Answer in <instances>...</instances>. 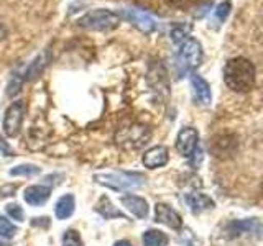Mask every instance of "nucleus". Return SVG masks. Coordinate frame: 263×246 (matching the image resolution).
Returning <instances> with one entry per match:
<instances>
[{
    "label": "nucleus",
    "instance_id": "f257e3e1",
    "mask_svg": "<svg viewBox=\"0 0 263 246\" xmlns=\"http://www.w3.org/2000/svg\"><path fill=\"white\" fill-rule=\"evenodd\" d=\"M255 66L247 57H232L226 63L224 82L234 92L243 94L249 92L255 86Z\"/></svg>",
    "mask_w": 263,
    "mask_h": 246
},
{
    "label": "nucleus",
    "instance_id": "f03ea898",
    "mask_svg": "<svg viewBox=\"0 0 263 246\" xmlns=\"http://www.w3.org/2000/svg\"><path fill=\"white\" fill-rule=\"evenodd\" d=\"M99 184H102L114 191H134V189L142 187L145 182V177L138 172H125V171H115L105 172V174H97L94 177Z\"/></svg>",
    "mask_w": 263,
    "mask_h": 246
},
{
    "label": "nucleus",
    "instance_id": "7ed1b4c3",
    "mask_svg": "<svg viewBox=\"0 0 263 246\" xmlns=\"http://www.w3.org/2000/svg\"><path fill=\"white\" fill-rule=\"evenodd\" d=\"M119 22L120 18L117 13L105 10V8H99V10H90L86 15H82L78 20V25L81 28H86V30L107 31L117 27Z\"/></svg>",
    "mask_w": 263,
    "mask_h": 246
},
{
    "label": "nucleus",
    "instance_id": "20e7f679",
    "mask_svg": "<svg viewBox=\"0 0 263 246\" xmlns=\"http://www.w3.org/2000/svg\"><path fill=\"white\" fill-rule=\"evenodd\" d=\"M202 61V46L197 39L194 38H187L181 43L179 49V66H181V72L189 71V69H196L197 66Z\"/></svg>",
    "mask_w": 263,
    "mask_h": 246
},
{
    "label": "nucleus",
    "instance_id": "39448f33",
    "mask_svg": "<svg viewBox=\"0 0 263 246\" xmlns=\"http://www.w3.org/2000/svg\"><path fill=\"white\" fill-rule=\"evenodd\" d=\"M148 136H150V131H148L146 127L132 125L128 128L120 130L119 133L115 135V139H117V143L123 148H138L146 143Z\"/></svg>",
    "mask_w": 263,
    "mask_h": 246
},
{
    "label": "nucleus",
    "instance_id": "423d86ee",
    "mask_svg": "<svg viewBox=\"0 0 263 246\" xmlns=\"http://www.w3.org/2000/svg\"><path fill=\"white\" fill-rule=\"evenodd\" d=\"M23 115H25V104L22 100H16L8 107L4 117V131L7 136L13 138L18 135L23 123Z\"/></svg>",
    "mask_w": 263,
    "mask_h": 246
},
{
    "label": "nucleus",
    "instance_id": "0eeeda50",
    "mask_svg": "<svg viewBox=\"0 0 263 246\" xmlns=\"http://www.w3.org/2000/svg\"><path fill=\"white\" fill-rule=\"evenodd\" d=\"M197 141H199V135H197L196 128L186 127L178 133L176 138V150L184 158H191L197 150Z\"/></svg>",
    "mask_w": 263,
    "mask_h": 246
},
{
    "label": "nucleus",
    "instance_id": "6e6552de",
    "mask_svg": "<svg viewBox=\"0 0 263 246\" xmlns=\"http://www.w3.org/2000/svg\"><path fill=\"white\" fill-rule=\"evenodd\" d=\"M155 218L158 223H163V225H166L173 230H179L181 225H183V220H181L179 213L176 210H173L166 203H156Z\"/></svg>",
    "mask_w": 263,
    "mask_h": 246
},
{
    "label": "nucleus",
    "instance_id": "1a4fd4ad",
    "mask_svg": "<svg viewBox=\"0 0 263 246\" xmlns=\"http://www.w3.org/2000/svg\"><path fill=\"white\" fill-rule=\"evenodd\" d=\"M125 13V18L130 20V23H134V27H137L140 31L143 33H152L156 28V22L152 15H148L143 10H137V8H128V10H123Z\"/></svg>",
    "mask_w": 263,
    "mask_h": 246
},
{
    "label": "nucleus",
    "instance_id": "9d476101",
    "mask_svg": "<svg viewBox=\"0 0 263 246\" xmlns=\"http://www.w3.org/2000/svg\"><path fill=\"white\" fill-rule=\"evenodd\" d=\"M191 87H193V94L197 104H201V105L211 104L212 94H211V86L208 84V80L202 79L199 74H191Z\"/></svg>",
    "mask_w": 263,
    "mask_h": 246
},
{
    "label": "nucleus",
    "instance_id": "9b49d317",
    "mask_svg": "<svg viewBox=\"0 0 263 246\" xmlns=\"http://www.w3.org/2000/svg\"><path fill=\"white\" fill-rule=\"evenodd\" d=\"M168 159H170L168 148L166 146H155L143 154V166L148 169H156V168L164 166V164L168 162Z\"/></svg>",
    "mask_w": 263,
    "mask_h": 246
},
{
    "label": "nucleus",
    "instance_id": "f8f14e48",
    "mask_svg": "<svg viewBox=\"0 0 263 246\" xmlns=\"http://www.w3.org/2000/svg\"><path fill=\"white\" fill-rule=\"evenodd\" d=\"M51 195V189L46 187V186H30L25 189L23 197H25V202L33 205V207H41L45 205Z\"/></svg>",
    "mask_w": 263,
    "mask_h": 246
},
{
    "label": "nucleus",
    "instance_id": "ddd939ff",
    "mask_svg": "<svg viewBox=\"0 0 263 246\" xmlns=\"http://www.w3.org/2000/svg\"><path fill=\"white\" fill-rule=\"evenodd\" d=\"M120 200L137 218H146L148 217V203H146L145 199H142V197H138V195H123Z\"/></svg>",
    "mask_w": 263,
    "mask_h": 246
},
{
    "label": "nucleus",
    "instance_id": "4468645a",
    "mask_svg": "<svg viewBox=\"0 0 263 246\" xmlns=\"http://www.w3.org/2000/svg\"><path fill=\"white\" fill-rule=\"evenodd\" d=\"M186 203L189 205L193 213H201L208 209L214 207V202L209 199L208 195L199 194V192H193V194H187L186 195Z\"/></svg>",
    "mask_w": 263,
    "mask_h": 246
},
{
    "label": "nucleus",
    "instance_id": "2eb2a0df",
    "mask_svg": "<svg viewBox=\"0 0 263 246\" xmlns=\"http://www.w3.org/2000/svg\"><path fill=\"white\" fill-rule=\"evenodd\" d=\"M74 207H76V199H74V195L66 194V195L60 197V200L56 202L54 213L60 220H66L74 213Z\"/></svg>",
    "mask_w": 263,
    "mask_h": 246
},
{
    "label": "nucleus",
    "instance_id": "dca6fc26",
    "mask_svg": "<svg viewBox=\"0 0 263 246\" xmlns=\"http://www.w3.org/2000/svg\"><path fill=\"white\" fill-rule=\"evenodd\" d=\"M96 212H99L105 220H110V218H125V215L119 210L115 209V205L109 200V197L102 195L101 200L97 202L96 205Z\"/></svg>",
    "mask_w": 263,
    "mask_h": 246
},
{
    "label": "nucleus",
    "instance_id": "f3484780",
    "mask_svg": "<svg viewBox=\"0 0 263 246\" xmlns=\"http://www.w3.org/2000/svg\"><path fill=\"white\" fill-rule=\"evenodd\" d=\"M168 236L160 230H148L143 233V246H166Z\"/></svg>",
    "mask_w": 263,
    "mask_h": 246
},
{
    "label": "nucleus",
    "instance_id": "a211bd4d",
    "mask_svg": "<svg viewBox=\"0 0 263 246\" xmlns=\"http://www.w3.org/2000/svg\"><path fill=\"white\" fill-rule=\"evenodd\" d=\"M260 228V223L257 220H243V221H234L232 225L229 227V232L234 235H240V233H252L257 232Z\"/></svg>",
    "mask_w": 263,
    "mask_h": 246
},
{
    "label": "nucleus",
    "instance_id": "6ab92c4d",
    "mask_svg": "<svg viewBox=\"0 0 263 246\" xmlns=\"http://www.w3.org/2000/svg\"><path fill=\"white\" fill-rule=\"evenodd\" d=\"M41 169L33 164H23V166H16L10 171V176H36L40 174Z\"/></svg>",
    "mask_w": 263,
    "mask_h": 246
},
{
    "label": "nucleus",
    "instance_id": "aec40b11",
    "mask_svg": "<svg viewBox=\"0 0 263 246\" xmlns=\"http://www.w3.org/2000/svg\"><path fill=\"white\" fill-rule=\"evenodd\" d=\"M16 235V227L8 221L5 217H0V236L2 238H13Z\"/></svg>",
    "mask_w": 263,
    "mask_h": 246
},
{
    "label": "nucleus",
    "instance_id": "412c9836",
    "mask_svg": "<svg viewBox=\"0 0 263 246\" xmlns=\"http://www.w3.org/2000/svg\"><path fill=\"white\" fill-rule=\"evenodd\" d=\"M63 246H82L81 235L76 230H68L63 235Z\"/></svg>",
    "mask_w": 263,
    "mask_h": 246
},
{
    "label": "nucleus",
    "instance_id": "4be33fe9",
    "mask_svg": "<svg viewBox=\"0 0 263 246\" xmlns=\"http://www.w3.org/2000/svg\"><path fill=\"white\" fill-rule=\"evenodd\" d=\"M230 8H232V5H230L229 0H226V2H222V4L216 8V10H214V20L219 22V23H222V22H224V20L227 18V16H229Z\"/></svg>",
    "mask_w": 263,
    "mask_h": 246
},
{
    "label": "nucleus",
    "instance_id": "5701e85b",
    "mask_svg": "<svg viewBox=\"0 0 263 246\" xmlns=\"http://www.w3.org/2000/svg\"><path fill=\"white\" fill-rule=\"evenodd\" d=\"M187 33H189V27H183V25H179V27H175L171 30V39L175 41V43H183L184 39H187Z\"/></svg>",
    "mask_w": 263,
    "mask_h": 246
},
{
    "label": "nucleus",
    "instance_id": "b1692460",
    "mask_svg": "<svg viewBox=\"0 0 263 246\" xmlns=\"http://www.w3.org/2000/svg\"><path fill=\"white\" fill-rule=\"evenodd\" d=\"M45 59L43 57H38V59L33 63L30 68H28V71H27V74H25V79H35L38 74L43 71V68H45V64L46 63H43Z\"/></svg>",
    "mask_w": 263,
    "mask_h": 246
},
{
    "label": "nucleus",
    "instance_id": "393cba45",
    "mask_svg": "<svg viewBox=\"0 0 263 246\" xmlns=\"http://www.w3.org/2000/svg\"><path fill=\"white\" fill-rule=\"evenodd\" d=\"M5 212L8 213V217H10L12 220L23 221V218H25V213H23L22 207H20V205H16V203L7 205V207H5Z\"/></svg>",
    "mask_w": 263,
    "mask_h": 246
},
{
    "label": "nucleus",
    "instance_id": "a878e982",
    "mask_svg": "<svg viewBox=\"0 0 263 246\" xmlns=\"http://www.w3.org/2000/svg\"><path fill=\"white\" fill-rule=\"evenodd\" d=\"M20 89H22V79H18V76H13L12 80H10V84H8V89H7V94L13 97L20 92Z\"/></svg>",
    "mask_w": 263,
    "mask_h": 246
},
{
    "label": "nucleus",
    "instance_id": "bb28decb",
    "mask_svg": "<svg viewBox=\"0 0 263 246\" xmlns=\"http://www.w3.org/2000/svg\"><path fill=\"white\" fill-rule=\"evenodd\" d=\"M194 2V0H166V4L173 5V7H178V8H184L189 7Z\"/></svg>",
    "mask_w": 263,
    "mask_h": 246
},
{
    "label": "nucleus",
    "instance_id": "cd10ccee",
    "mask_svg": "<svg viewBox=\"0 0 263 246\" xmlns=\"http://www.w3.org/2000/svg\"><path fill=\"white\" fill-rule=\"evenodd\" d=\"M43 220H45V225H46V227H49V218H43ZM38 223H41V218H33L31 225L35 227V225H38Z\"/></svg>",
    "mask_w": 263,
    "mask_h": 246
},
{
    "label": "nucleus",
    "instance_id": "c85d7f7f",
    "mask_svg": "<svg viewBox=\"0 0 263 246\" xmlns=\"http://www.w3.org/2000/svg\"><path fill=\"white\" fill-rule=\"evenodd\" d=\"M5 36H7V30H5V27H4V23L0 22V41L5 39Z\"/></svg>",
    "mask_w": 263,
    "mask_h": 246
},
{
    "label": "nucleus",
    "instance_id": "c756f323",
    "mask_svg": "<svg viewBox=\"0 0 263 246\" xmlns=\"http://www.w3.org/2000/svg\"><path fill=\"white\" fill-rule=\"evenodd\" d=\"M114 246H132L128 241H125V240H120V241H117V243H115Z\"/></svg>",
    "mask_w": 263,
    "mask_h": 246
}]
</instances>
